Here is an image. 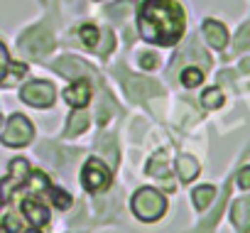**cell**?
Listing matches in <instances>:
<instances>
[{"label": "cell", "instance_id": "cell-1", "mask_svg": "<svg viewBox=\"0 0 250 233\" xmlns=\"http://www.w3.org/2000/svg\"><path fill=\"white\" fill-rule=\"evenodd\" d=\"M138 32L152 44H174L184 32V13L174 0H147L140 8Z\"/></svg>", "mask_w": 250, "mask_h": 233}, {"label": "cell", "instance_id": "cell-2", "mask_svg": "<svg viewBox=\"0 0 250 233\" xmlns=\"http://www.w3.org/2000/svg\"><path fill=\"white\" fill-rule=\"evenodd\" d=\"M130 209H133V213H135L140 221L152 223V221H157V218L165 216V211H167V199H165L160 191H155L152 187H143V189L135 191V196H133V201H130Z\"/></svg>", "mask_w": 250, "mask_h": 233}, {"label": "cell", "instance_id": "cell-3", "mask_svg": "<svg viewBox=\"0 0 250 233\" xmlns=\"http://www.w3.org/2000/svg\"><path fill=\"white\" fill-rule=\"evenodd\" d=\"M35 138V128L32 123L20 113H13L8 118V126L3 130V145L8 148H25L30 145V140Z\"/></svg>", "mask_w": 250, "mask_h": 233}, {"label": "cell", "instance_id": "cell-4", "mask_svg": "<svg viewBox=\"0 0 250 233\" xmlns=\"http://www.w3.org/2000/svg\"><path fill=\"white\" fill-rule=\"evenodd\" d=\"M52 47H54V37H52V32L47 30V27H32L30 32H25L22 35V40H20V49L27 54V57H44V54H49L52 52Z\"/></svg>", "mask_w": 250, "mask_h": 233}, {"label": "cell", "instance_id": "cell-5", "mask_svg": "<svg viewBox=\"0 0 250 233\" xmlns=\"http://www.w3.org/2000/svg\"><path fill=\"white\" fill-rule=\"evenodd\" d=\"M81 184L91 194L108 189V184H110V169H108V165L103 160H96V157L88 160L83 165V169H81Z\"/></svg>", "mask_w": 250, "mask_h": 233}, {"label": "cell", "instance_id": "cell-6", "mask_svg": "<svg viewBox=\"0 0 250 233\" xmlns=\"http://www.w3.org/2000/svg\"><path fill=\"white\" fill-rule=\"evenodd\" d=\"M20 98L35 108H49L57 98V88L49 81H30L20 88Z\"/></svg>", "mask_w": 250, "mask_h": 233}, {"label": "cell", "instance_id": "cell-7", "mask_svg": "<svg viewBox=\"0 0 250 233\" xmlns=\"http://www.w3.org/2000/svg\"><path fill=\"white\" fill-rule=\"evenodd\" d=\"M125 81H123V88H125V93H128L133 101H145V98H150V96H155V93H162V88H160V84H155V81H150V79H143V76H130L128 71H125L123 66H118L115 69Z\"/></svg>", "mask_w": 250, "mask_h": 233}, {"label": "cell", "instance_id": "cell-8", "mask_svg": "<svg viewBox=\"0 0 250 233\" xmlns=\"http://www.w3.org/2000/svg\"><path fill=\"white\" fill-rule=\"evenodd\" d=\"M30 174H32V172H30V162H27V160H22V157L13 160V162H10V174L0 182V199L8 201V199H10V191L18 189V187H22Z\"/></svg>", "mask_w": 250, "mask_h": 233}, {"label": "cell", "instance_id": "cell-9", "mask_svg": "<svg viewBox=\"0 0 250 233\" xmlns=\"http://www.w3.org/2000/svg\"><path fill=\"white\" fill-rule=\"evenodd\" d=\"M91 93H93V88H91L88 79L81 76V79H76V84H71V86L64 91V98H66V103L74 106V108H86L88 101H91Z\"/></svg>", "mask_w": 250, "mask_h": 233}, {"label": "cell", "instance_id": "cell-10", "mask_svg": "<svg viewBox=\"0 0 250 233\" xmlns=\"http://www.w3.org/2000/svg\"><path fill=\"white\" fill-rule=\"evenodd\" d=\"M201 30H204L206 42H208L213 49H223V47L228 44V32H226V27H223L218 20H206Z\"/></svg>", "mask_w": 250, "mask_h": 233}, {"label": "cell", "instance_id": "cell-11", "mask_svg": "<svg viewBox=\"0 0 250 233\" xmlns=\"http://www.w3.org/2000/svg\"><path fill=\"white\" fill-rule=\"evenodd\" d=\"M230 218L238 228V233H248L250 231V196L238 199L230 209Z\"/></svg>", "mask_w": 250, "mask_h": 233}, {"label": "cell", "instance_id": "cell-12", "mask_svg": "<svg viewBox=\"0 0 250 233\" xmlns=\"http://www.w3.org/2000/svg\"><path fill=\"white\" fill-rule=\"evenodd\" d=\"M22 213H25V218H30L35 226H44V223L49 221V209H47L42 201H37V199H25V201H22Z\"/></svg>", "mask_w": 250, "mask_h": 233}, {"label": "cell", "instance_id": "cell-13", "mask_svg": "<svg viewBox=\"0 0 250 233\" xmlns=\"http://www.w3.org/2000/svg\"><path fill=\"white\" fill-rule=\"evenodd\" d=\"M54 69H57L62 76H66V79H81V76L86 74V64H83L81 59H74V57H62V59L54 64Z\"/></svg>", "mask_w": 250, "mask_h": 233}, {"label": "cell", "instance_id": "cell-14", "mask_svg": "<svg viewBox=\"0 0 250 233\" xmlns=\"http://www.w3.org/2000/svg\"><path fill=\"white\" fill-rule=\"evenodd\" d=\"M88 128V115L83 113V108H76L71 115H69V123H66V130H64V138H74V135H81L83 130Z\"/></svg>", "mask_w": 250, "mask_h": 233}, {"label": "cell", "instance_id": "cell-15", "mask_svg": "<svg viewBox=\"0 0 250 233\" xmlns=\"http://www.w3.org/2000/svg\"><path fill=\"white\" fill-rule=\"evenodd\" d=\"M177 172H179V179L182 182H191L196 174H199V162L189 155H182L177 160Z\"/></svg>", "mask_w": 250, "mask_h": 233}, {"label": "cell", "instance_id": "cell-16", "mask_svg": "<svg viewBox=\"0 0 250 233\" xmlns=\"http://www.w3.org/2000/svg\"><path fill=\"white\" fill-rule=\"evenodd\" d=\"M147 174L152 177H160V179H167L169 177V169H167V152H157L150 162H147Z\"/></svg>", "mask_w": 250, "mask_h": 233}, {"label": "cell", "instance_id": "cell-17", "mask_svg": "<svg viewBox=\"0 0 250 233\" xmlns=\"http://www.w3.org/2000/svg\"><path fill=\"white\" fill-rule=\"evenodd\" d=\"M191 199H194V206L199 209V211H204L213 199H216V189L211 187V184H204V187H196L194 189V194H191Z\"/></svg>", "mask_w": 250, "mask_h": 233}, {"label": "cell", "instance_id": "cell-18", "mask_svg": "<svg viewBox=\"0 0 250 233\" xmlns=\"http://www.w3.org/2000/svg\"><path fill=\"white\" fill-rule=\"evenodd\" d=\"M98 150L105 152V157H108L113 165H118V148H115V140H113V138L103 135V138L98 140Z\"/></svg>", "mask_w": 250, "mask_h": 233}, {"label": "cell", "instance_id": "cell-19", "mask_svg": "<svg viewBox=\"0 0 250 233\" xmlns=\"http://www.w3.org/2000/svg\"><path fill=\"white\" fill-rule=\"evenodd\" d=\"M204 81V74H201V69H194V66H189V69H184L182 71V84L187 86V88H194V86H199Z\"/></svg>", "mask_w": 250, "mask_h": 233}, {"label": "cell", "instance_id": "cell-20", "mask_svg": "<svg viewBox=\"0 0 250 233\" xmlns=\"http://www.w3.org/2000/svg\"><path fill=\"white\" fill-rule=\"evenodd\" d=\"M201 103H204V108H218V106L223 103L221 88H206L204 96H201Z\"/></svg>", "mask_w": 250, "mask_h": 233}, {"label": "cell", "instance_id": "cell-21", "mask_svg": "<svg viewBox=\"0 0 250 233\" xmlns=\"http://www.w3.org/2000/svg\"><path fill=\"white\" fill-rule=\"evenodd\" d=\"M47 191H49L52 204H54L57 209H69V206H71V196H69L66 191H62V189H57V187H47Z\"/></svg>", "mask_w": 250, "mask_h": 233}, {"label": "cell", "instance_id": "cell-22", "mask_svg": "<svg viewBox=\"0 0 250 233\" xmlns=\"http://www.w3.org/2000/svg\"><path fill=\"white\" fill-rule=\"evenodd\" d=\"M79 35H81V40H83L86 47L96 49V44H98V30H96L93 25H83V27L79 30Z\"/></svg>", "mask_w": 250, "mask_h": 233}, {"label": "cell", "instance_id": "cell-23", "mask_svg": "<svg viewBox=\"0 0 250 233\" xmlns=\"http://www.w3.org/2000/svg\"><path fill=\"white\" fill-rule=\"evenodd\" d=\"M245 47H250V22H245L235 37V49H245Z\"/></svg>", "mask_w": 250, "mask_h": 233}, {"label": "cell", "instance_id": "cell-24", "mask_svg": "<svg viewBox=\"0 0 250 233\" xmlns=\"http://www.w3.org/2000/svg\"><path fill=\"white\" fill-rule=\"evenodd\" d=\"M3 226H5L8 233H18V231H22V221L18 218V213H8L5 221H3Z\"/></svg>", "mask_w": 250, "mask_h": 233}, {"label": "cell", "instance_id": "cell-25", "mask_svg": "<svg viewBox=\"0 0 250 233\" xmlns=\"http://www.w3.org/2000/svg\"><path fill=\"white\" fill-rule=\"evenodd\" d=\"M10 69V59H8V49L0 42V81H5V74Z\"/></svg>", "mask_w": 250, "mask_h": 233}, {"label": "cell", "instance_id": "cell-26", "mask_svg": "<svg viewBox=\"0 0 250 233\" xmlns=\"http://www.w3.org/2000/svg\"><path fill=\"white\" fill-rule=\"evenodd\" d=\"M238 187L240 189H250V167H243L238 172Z\"/></svg>", "mask_w": 250, "mask_h": 233}, {"label": "cell", "instance_id": "cell-27", "mask_svg": "<svg viewBox=\"0 0 250 233\" xmlns=\"http://www.w3.org/2000/svg\"><path fill=\"white\" fill-rule=\"evenodd\" d=\"M157 62H160V59H157L155 54H140V66H143V69H155Z\"/></svg>", "mask_w": 250, "mask_h": 233}, {"label": "cell", "instance_id": "cell-28", "mask_svg": "<svg viewBox=\"0 0 250 233\" xmlns=\"http://www.w3.org/2000/svg\"><path fill=\"white\" fill-rule=\"evenodd\" d=\"M27 233H40V231H37V228H32V231H27Z\"/></svg>", "mask_w": 250, "mask_h": 233}, {"label": "cell", "instance_id": "cell-29", "mask_svg": "<svg viewBox=\"0 0 250 233\" xmlns=\"http://www.w3.org/2000/svg\"><path fill=\"white\" fill-rule=\"evenodd\" d=\"M0 226H3V218H0Z\"/></svg>", "mask_w": 250, "mask_h": 233}]
</instances>
